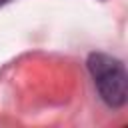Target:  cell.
I'll return each mask as SVG.
<instances>
[{
    "mask_svg": "<svg viewBox=\"0 0 128 128\" xmlns=\"http://www.w3.org/2000/svg\"><path fill=\"white\" fill-rule=\"evenodd\" d=\"M86 66L102 102L110 108H122L128 96V76L124 64L118 58L94 52L88 56Z\"/></svg>",
    "mask_w": 128,
    "mask_h": 128,
    "instance_id": "obj_1",
    "label": "cell"
},
{
    "mask_svg": "<svg viewBox=\"0 0 128 128\" xmlns=\"http://www.w3.org/2000/svg\"><path fill=\"white\" fill-rule=\"evenodd\" d=\"M6 2H10V0H0V4H6Z\"/></svg>",
    "mask_w": 128,
    "mask_h": 128,
    "instance_id": "obj_2",
    "label": "cell"
}]
</instances>
